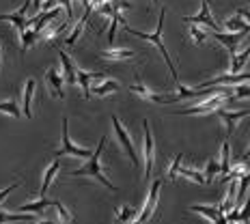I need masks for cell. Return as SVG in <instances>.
I'll list each match as a JSON object with an SVG mask.
<instances>
[{
  "instance_id": "cell-1",
  "label": "cell",
  "mask_w": 250,
  "mask_h": 224,
  "mask_svg": "<svg viewBox=\"0 0 250 224\" xmlns=\"http://www.w3.org/2000/svg\"><path fill=\"white\" fill-rule=\"evenodd\" d=\"M164 20H166V7H162V11H160V20H158V28H155V33H140V30L132 28V26H127V24L123 26V30H125L127 35H134V37H138V39H143V41H149V43H153L155 48L160 50V54L164 56V61H166V65H168L173 80H175V82H181V80H179V74H177V69H175V62H173V59H170L168 50H166V43L162 41Z\"/></svg>"
},
{
  "instance_id": "cell-2",
  "label": "cell",
  "mask_w": 250,
  "mask_h": 224,
  "mask_svg": "<svg viewBox=\"0 0 250 224\" xmlns=\"http://www.w3.org/2000/svg\"><path fill=\"white\" fill-rule=\"evenodd\" d=\"M104 147H106V136H102L100 144H97V149L91 153L88 162H86L84 166H82V168L71 170V177H93V179H97L102 185H106L108 190L117 192V185L110 183V181L106 179V175H104V170H102V162H100V158H102V153H104Z\"/></svg>"
},
{
  "instance_id": "cell-3",
  "label": "cell",
  "mask_w": 250,
  "mask_h": 224,
  "mask_svg": "<svg viewBox=\"0 0 250 224\" xmlns=\"http://www.w3.org/2000/svg\"><path fill=\"white\" fill-rule=\"evenodd\" d=\"M231 93L229 91H222V93H216L211 97H205V100H196L194 106L190 108H184V110H177L173 114H179V117H192V114H211L216 110H220L227 102H231Z\"/></svg>"
},
{
  "instance_id": "cell-4",
  "label": "cell",
  "mask_w": 250,
  "mask_h": 224,
  "mask_svg": "<svg viewBox=\"0 0 250 224\" xmlns=\"http://www.w3.org/2000/svg\"><path fill=\"white\" fill-rule=\"evenodd\" d=\"M93 151L86 149V147H80V144H76L74 140L69 138V121L67 119H62V144L61 149L56 151V158H61V155H74V158H91Z\"/></svg>"
},
{
  "instance_id": "cell-5",
  "label": "cell",
  "mask_w": 250,
  "mask_h": 224,
  "mask_svg": "<svg viewBox=\"0 0 250 224\" xmlns=\"http://www.w3.org/2000/svg\"><path fill=\"white\" fill-rule=\"evenodd\" d=\"M143 129H145V143H143V155H145V179L149 181L151 170H153V162H155V140H153V129L151 123L145 119L143 121Z\"/></svg>"
},
{
  "instance_id": "cell-6",
  "label": "cell",
  "mask_w": 250,
  "mask_h": 224,
  "mask_svg": "<svg viewBox=\"0 0 250 224\" xmlns=\"http://www.w3.org/2000/svg\"><path fill=\"white\" fill-rule=\"evenodd\" d=\"M112 121V127H114V134H117V138H119V143L123 144V149H125V153L132 158V166H138L140 164V158H138V153H136V147H134V140L129 138V134H127V129L123 127V123H121V119L119 117H112L110 119Z\"/></svg>"
},
{
  "instance_id": "cell-7",
  "label": "cell",
  "mask_w": 250,
  "mask_h": 224,
  "mask_svg": "<svg viewBox=\"0 0 250 224\" xmlns=\"http://www.w3.org/2000/svg\"><path fill=\"white\" fill-rule=\"evenodd\" d=\"M160 187H162V179H155V181H153V185H151V190H149L147 203H145L143 211H140V213H138V222H140V224L149 222V220H151V218H153V213H155V209H158V199H160Z\"/></svg>"
},
{
  "instance_id": "cell-8",
  "label": "cell",
  "mask_w": 250,
  "mask_h": 224,
  "mask_svg": "<svg viewBox=\"0 0 250 224\" xmlns=\"http://www.w3.org/2000/svg\"><path fill=\"white\" fill-rule=\"evenodd\" d=\"M211 0H201V11L196 15H188L184 18V22L188 24H201V26H207L209 30H218V24L216 20L211 18Z\"/></svg>"
},
{
  "instance_id": "cell-9",
  "label": "cell",
  "mask_w": 250,
  "mask_h": 224,
  "mask_svg": "<svg viewBox=\"0 0 250 224\" xmlns=\"http://www.w3.org/2000/svg\"><path fill=\"white\" fill-rule=\"evenodd\" d=\"M30 7H33V0H24V4L15 13H2V15H0V22L13 24L18 33H24V30H26V11H28Z\"/></svg>"
},
{
  "instance_id": "cell-10",
  "label": "cell",
  "mask_w": 250,
  "mask_h": 224,
  "mask_svg": "<svg viewBox=\"0 0 250 224\" xmlns=\"http://www.w3.org/2000/svg\"><path fill=\"white\" fill-rule=\"evenodd\" d=\"M35 91H37V80L35 78H28L24 84V95H22V114L26 119H33V97H35Z\"/></svg>"
},
{
  "instance_id": "cell-11",
  "label": "cell",
  "mask_w": 250,
  "mask_h": 224,
  "mask_svg": "<svg viewBox=\"0 0 250 224\" xmlns=\"http://www.w3.org/2000/svg\"><path fill=\"white\" fill-rule=\"evenodd\" d=\"M248 33H213V37H216V41H220L222 45L229 50V54H235L237 52V45L242 43V39L246 37Z\"/></svg>"
},
{
  "instance_id": "cell-12",
  "label": "cell",
  "mask_w": 250,
  "mask_h": 224,
  "mask_svg": "<svg viewBox=\"0 0 250 224\" xmlns=\"http://www.w3.org/2000/svg\"><path fill=\"white\" fill-rule=\"evenodd\" d=\"M45 82H48L50 91L54 97H59V100H65V91H62V82H65V78H62V74L59 69H48V74H45Z\"/></svg>"
},
{
  "instance_id": "cell-13",
  "label": "cell",
  "mask_w": 250,
  "mask_h": 224,
  "mask_svg": "<svg viewBox=\"0 0 250 224\" xmlns=\"http://www.w3.org/2000/svg\"><path fill=\"white\" fill-rule=\"evenodd\" d=\"M106 74H91V71H84V69H78L76 74V84L82 86V93H84V100H91V84L97 82L100 78H104Z\"/></svg>"
},
{
  "instance_id": "cell-14",
  "label": "cell",
  "mask_w": 250,
  "mask_h": 224,
  "mask_svg": "<svg viewBox=\"0 0 250 224\" xmlns=\"http://www.w3.org/2000/svg\"><path fill=\"white\" fill-rule=\"evenodd\" d=\"M119 82H114L110 80V78H100L97 82H93L91 84V95H97V97H106L108 93H114V91H119Z\"/></svg>"
},
{
  "instance_id": "cell-15",
  "label": "cell",
  "mask_w": 250,
  "mask_h": 224,
  "mask_svg": "<svg viewBox=\"0 0 250 224\" xmlns=\"http://www.w3.org/2000/svg\"><path fill=\"white\" fill-rule=\"evenodd\" d=\"M59 56H61L62 78H65V82H69V84H76V74H78V67L74 65V61H71V56L67 54V52H62V50H59Z\"/></svg>"
},
{
  "instance_id": "cell-16",
  "label": "cell",
  "mask_w": 250,
  "mask_h": 224,
  "mask_svg": "<svg viewBox=\"0 0 250 224\" xmlns=\"http://www.w3.org/2000/svg\"><path fill=\"white\" fill-rule=\"evenodd\" d=\"M129 91H132L134 95L143 97V100H147V102H153V103H164V102H166V97H164V95H158V93L149 91V88L143 84V80H138L136 84L129 86Z\"/></svg>"
},
{
  "instance_id": "cell-17",
  "label": "cell",
  "mask_w": 250,
  "mask_h": 224,
  "mask_svg": "<svg viewBox=\"0 0 250 224\" xmlns=\"http://www.w3.org/2000/svg\"><path fill=\"white\" fill-rule=\"evenodd\" d=\"M216 114L218 117H222L225 119V123H227V136H231L233 134V129H235V123L239 121V119H246L248 114H250V110H239V112H225L220 108V110H216Z\"/></svg>"
},
{
  "instance_id": "cell-18",
  "label": "cell",
  "mask_w": 250,
  "mask_h": 224,
  "mask_svg": "<svg viewBox=\"0 0 250 224\" xmlns=\"http://www.w3.org/2000/svg\"><path fill=\"white\" fill-rule=\"evenodd\" d=\"M59 170H61V162H59V160H54V162H52V164L48 166V168H45V173H43V181H41V190H39V194H41V196L48 194V190H50L52 181L56 179Z\"/></svg>"
},
{
  "instance_id": "cell-19",
  "label": "cell",
  "mask_w": 250,
  "mask_h": 224,
  "mask_svg": "<svg viewBox=\"0 0 250 224\" xmlns=\"http://www.w3.org/2000/svg\"><path fill=\"white\" fill-rule=\"evenodd\" d=\"M45 207H52V199H45V196H41L39 201L35 203H26V205L20 207V211L22 213H35V216H45Z\"/></svg>"
},
{
  "instance_id": "cell-20",
  "label": "cell",
  "mask_w": 250,
  "mask_h": 224,
  "mask_svg": "<svg viewBox=\"0 0 250 224\" xmlns=\"http://www.w3.org/2000/svg\"><path fill=\"white\" fill-rule=\"evenodd\" d=\"M188 209L194 211V213H201V216H205V218H209L211 222H216L218 218H220L222 213H225L220 205H218V207H216V205H190Z\"/></svg>"
},
{
  "instance_id": "cell-21",
  "label": "cell",
  "mask_w": 250,
  "mask_h": 224,
  "mask_svg": "<svg viewBox=\"0 0 250 224\" xmlns=\"http://www.w3.org/2000/svg\"><path fill=\"white\" fill-rule=\"evenodd\" d=\"M134 54H136V52L127 50V48H108V50H104L100 56L106 61H129Z\"/></svg>"
},
{
  "instance_id": "cell-22",
  "label": "cell",
  "mask_w": 250,
  "mask_h": 224,
  "mask_svg": "<svg viewBox=\"0 0 250 224\" xmlns=\"http://www.w3.org/2000/svg\"><path fill=\"white\" fill-rule=\"evenodd\" d=\"M222 26L227 28V33H250V24L239 13H235V18H229Z\"/></svg>"
},
{
  "instance_id": "cell-23",
  "label": "cell",
  "mask_w": 250,
  "mask_h": 224,
  "mask_svg": "<svg viewBox=\"0 0 250 224\" xmlns=\"http://www.w3.org/2000/svg\"><path fill=\"white\" fill-rule=\"evenodd\" d=\"M250 59V45L244 52H235V54H231V74H242V69L246 67V62Z\"/></svg>"
},
{
  "instance_id": "cell-24",
  "label": "cell",
  "mask_w": 250,
  "mask_h": 224,
  "mask_svg": "<svg viewBox=\"0 0 250 224\" xmlns=\"http://www.w3.org/2000/svg\"><path fill=\"white\" fill-rule=\"evenodd\" d=\"M39 216H22L20 213H7V211H0V224H7V222H37Z\"/></svg>"
},
{
  "instance_id": "cell-25",
  "label": "cell",
  "mask_w": 250,
  "mask_h": 224,
  "mask_svg": "<svg viewBox=\"0 0 250 224\" xmlns=\"http://www.w3.org/2000/svg\"><path fill=\"white\" fill-rule=\"evenodd\" d=\"M231 144H229V140L222 143V155H220V173L225 177L229 170H231Z\"/></svg>"
},
{
  "instance_id": "cell-26",
  "label": "cell",
  "mask_w": 250,
  "mask_h": 224,
  "mask_svg": "<svg viewBox=\"0 0 250 224\" xmlns=\"http://www.w3.org/2000/svg\"><path fill=\"white\" fill-rule=\"evenodd\" d=\"M37 39H39V33H37L35 28H26L24 33H20V41H22V52H26L28 48H33Z\"/></svg>"
},
{
  "instance_id": "cell-27",
  "label": "cell",
  "mask_w": 250,
  "mask_h": 224,
  "mask_svg": "<svg viewBox=\"0 0 250 224\" xmlns=\"http://www.w3.org/2000/svg\"><path fill=\"white\" fill-rule=\"evenodd\" d=\"M229 88H231L233 102L235 100H250V84H246V82H239V84H233Z\"/></svg>"
},
{
  "instance_id": "cell-28",
  "label": "cell",
  "mask_w": 250,
  "mask_h": 224,
  "mask_svg": "<svg viewBox=\"0 0 250 224\" xmlns=\"http://www.w3.org/2000/svg\"><path fill=\"white\" fill-rule=\"evenodd\" d=\"M235 194H237V185H235V179L229 181V190H227V196H225V203H222V211H229L233 209V205H235Z\"/></svg>"
},
{
  "instance_id": "cell-29",
  "label": "cell",
  "mask_w": 250,
  "mask_h": 224,
  "mask_svg": "<svg viewBox=\"0 0 250 224\" xmlns=\"http://www.w3.org/2000/svg\"><path fill=\"white\" fill-rule=\"evenodd\" d=\"M52 207H54V209L59 211V220H61V224H71V222H74V216H71V211L67 209V207L62 205L61 201L52 199Z\"/></svg>"
},
{
  "instance_id": "cell-30",
  "label": "cell",
  "mask_w": 250,
  "mask_h": 224,
  "mask_svg": "<svg viewBox=\"0 0 250 224\" xmlns=\"http://www.w3.org/2000/svg\"><path fill=\"white\" fill-rule=\"evenodd\" d=\"M218 173H220V162L216 158H209L207 160V168H205V183H211Z\"/></svg>"
},
{
  "instance_id": "cell-31",
  "label": "cell",
  "mask_w": 250,
  "mask_h": 224,
  "mask_svg": "<svg viewBox=\"0 0 250 224\" xmlns=\"http://www.w3.org/2000/svg\"><path fill=\"white\" fill-rule=\"evenodd\" d=\"M0 112L11 114L13 119H20V117H22V110H20V106H18V102H15V100L0 102Z\"/></svg>"
},
{
  "instance_id": "cell-32",
  "label": "cell",
  "mask_w": 250,
  "mask_h": 224,
  "mask_svg": "<svg viewBox=\"0 0 250 224\" xmlns=\"http://www.w3.org/2000/svg\"><path fill=\"white\" fill-rule=\"evenodd\" d=\"M179 175L194 181V183H205V175H201L199 170H194V168H179Z\"/></svg>"
},
{
  "instance_id": "cell-33",
  "label": "cell",
  "mask_w": 250,
  "mask_h": 224,
  "mask_svg": "<svg viewBox=\"0 0 250 224\" xmlns=\"http://www.w3.org/2000/svg\"><path fill=\"white\" fill-rule=\"evenodd\" d=\"M138 211H134L132 207H121V211H119V218H117V224H127L132 220H136Z\"/></svg>"
},
{
  "instance_id": "cell-34",
  "label": "cell",
  "mask_w": 250,
  "mask_h": 224,
  "mask_svg": "<svg viewBox=\"0 0 250 224\" xmlns=\"http://www.w3.org/2000/svg\"><path fill=\"white\" fill-rule=\"evenodd\" d=\"M239 187H237V199L235 201H244V196H246L248 187H250V173H246L244 177H239Z\"/></svg>"
},
{
  "instance_id": "cell-35",
  "label": "cell",
  "mask_w": 250,
  "mask_h": 224,
  "mask_svg": "<svg viewBox=\"0 0 250 224\" xmlns=\"http://www.w3.org/2000/svg\"><path fill=\"white\" fill-rule=\"evenodd\" d=\"M84 24H86V22H82V20H80V22H78V24L74 26V30H71V35L65 39V43H67V45H76V41L80 39L82 30H84Z\"/></svg>"
},
{
  "instance_id": "cell-36",
  "label": "cell",
  "mask_w": 250,
  "mask_h": 224,
  "mask_svg": "<svg viewBox=\"0 0 250 224\" xmlns=\"http://www.w3.org/2000/svg\"><path fill=\"white\" fill-rule=\"evenodd\" d=\"M190 35H192V41H194L196 45H201V43H205L207 41V33L205 30H201L199 26H190Z\"/></svg>"
},
{
  "instance_id": "cell-37",
  "label": "cell",
  "mask_w": 250,
  "mask_h": 224,
  "mask_svg": "<svg viewBox=\"0 0 250 224\" xmlns=\"http://www.w3.org/2000/svg\"><path fill=\"white\" fill-rule=\"evenodd\" d=\"M181 160H184V155L179 153V155L175 158V162L170 164V168H168V179H170V181H175L177 175H179V164H181Z\"/></svg>"
},
{
  "instance_id": "cell-38",
  "label": "cell",
  "mask_w": 250,
  "mask_h": 224,
  "mask_svg": "<svg viewBox=\"0 0 250 224\" xmlns=\"http://www.w3.org/2000/svg\"><path fill=\"white\" fill-rule=\"evenodd\" d=\"M18 185H20V181H15L13 185H9V187H4V190H0V203H2L4 199H7V196L11 194V192H13V190H15V187H18Z\"/></svg>"
},
{
  "instance_id": "cell-39",
  "label": "cell",
  "mask_w": 250,
  "mask_h": 224,
  "mask_svg": "<svg viewBox=\"0 0 250 224\" xmlns=\"http://www.w3.org/2000/svg\"><path fill=\"white\" fill-rule=\"evenodd\" d=\"M213 224H229V220H227V216H225V213H222V216L218 218V220L213 222Z\"/></svg>"
},
{
  "instance_id": "cell-40",
  "label": "cell",
  "mask_w": 250,
  "mask_h": 224,
  "mask_svg": "<svg viewBox=\"0 0 250 224\" xmlns=\"http://www.w3.org/2000/svg\"><path fill=\"white\" fill-rule=\"evenodd\" d=\"M41 2H43V0H33V9H37V11H39V9H41Z\"/></svg>"
},
{
  "instance_id": "cell-41",
  "label": "cell",
  "mask_w": 250,
  "mask_h": 224,
  "mask_svg": "<svg viewBox=\"0 0 250 224\" xmlns=\"http://www.w3.org/2000/svg\"><path fill=\"white\" fill-rule=\"evenodd\" d=\"M37 224H61V222H52V220H41V222H37Z\"/></svg>"
},
{
  "instance_id": "cell-42",
  "label": "cell",
  "mask_w": 250,
  "mask_h": 224,
  "mask_svg": "<svg viewBox=\"0 0 250 224\" xmlns=\"http://www.w3.org/2000/svg\"><path fill=\"white\" fill-rule=\"evenodd\" d=\"M248 158H250V149L246 151V153H244V158H242V162H246V160H248Z\"/></svg>"
},
{
  "instance_id": "cell-43",
  "label": "cell",
  "mask_w": 250,
  "mask_h": 224,
  "mask_svg": "<svg viewBox=\"0 0 250 224\" xmlns=\"http://www.w3.org/2000/svg\"><path fill=\"white\" fill-rule=\"evenodd\" d=\"M0 52H2V41H0Z\"/></svg>"
},
{
  "instance_id": "cell-44",
  "label": "cell",
  "mask_w": 250,
  "mask_h": 224,
  "mask_svg": "<svg viewBox=\"0 0 250 224\" xmlns=\"http://www.w3.org/2000/svg\"><path fill=\"white\" fill-rule=\"evenodd\" d=\"M229 224H237V222H229Z\"/></svg>"
},
{
  "instance_id": "cell-45",
  "label": "cell",
  "mask_w": 250,
  "mask_h": 224,
  "mask_svg": "<svg viewBox=\"0 0 250 224\" xmlns=\"http://www.w3.org/2000/svg\"><path fill=\"white\" fill-rule=\"evenodd\" d=\"M26 224H30V222H26Z\"/></svg>"
}]
</instances>
